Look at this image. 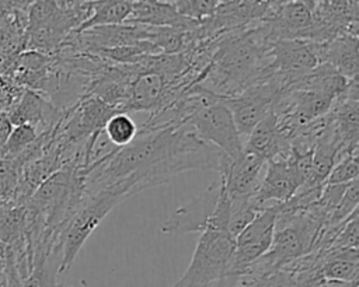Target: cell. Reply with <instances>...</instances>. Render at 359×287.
<instances>
[{
  "label": "cell",
  "mask_w": 359,
  "mask_h": 287,
  "mask_svg": "<svg viewBox=\"0 0 359 287\" xmlns=\"http://www.w3.org/2000/svg\"><path fill=\"white\" fill-rule=\"evenodd\" d=\"M168 87L170 83L161 74L150 70H136L123 112H156L161 106Z\"/></svg>",
  "instance_id": "cell-14"
},
{
  "label": "cell",
  "mask_w": 359,
  "mask_h": 287,
  "mask_svg": "<svg viewBox=\"0 0 359 287\" xmlns=\"http://www.w3.org/2000/svg\"><path fill=\"white\" fill-rule=\"evenodd\" d=\"M359 175V154L358 151L346 153L339 157L331 168L325 183H349L356 181Z\"/></svg>",
  "instance_id": "cell-24"
},
{
  "label": "cell",
  "mask_w": 359,
  "mask_h": 287,
  "mask_svg": "<svg viewBox=\"0 0 359 287\" xmlns=\"http://www.w3.org/2000/svg\"><path fill=\"white\" fill-rule=\"evenodd\" d=\"M123 200L125 196L112 188L84 195L81 203L62 228L56 241L55 253L60 258V274L70 269L79 251L104 217Z\"/></svg>",
  "instance_id": "cell-3"
},
{
  "label": "cell",
  "mask_w": 359,
  "mask_h": 287,
  "mask_svg": "<svg viewBox=\"0 0 359 287\" xmlns=\"http://www.w3.org/2000/svg\"><path fill=\"white\" fill-rule=\"evenodd\" d=\"M231 158L203 141L188 125L140 127L136 137L88 172L86 193L115 189L125 199L167 183L191 169L220 172Z\"/></svg>",
  "instance_id": "cell-1"
},
{
  "label": "cell",
  "mask_w": 359,
  "mask_h": 287,
  "mask_svg": "<svg viewBox=\"0 0 359 287\" xmlns=\"http://www.w3.org/2000/svg\"><path fill=\"white\" fill-rule=\"evenodd\" d=\"M265 158L243 148V151L231 160L229 168L219 174L224 189L230 197H251L255 195L264 169Z\"/></svg>",
  "instance_id": "cell-11"
},
{
  "label": "cell",
  "mask_w": 359,
  "mask_h": 287,
  "mask_svg": "<svg viewBox=\"0 0 359 287\" xmlns=\"http://www.w3.org/2000/svg\"><path fill=\"white\" fill-rule=\"evenodd\" d=\"M6 115L13 126L31 125L42 134L55 129L63 112L38 91L24 88L6 109Z\"/></svg>",
  "instance_id": "cell-10"
},
{
  "label": "cell",
  "mask_w": 359,
  "mask_h": 287,
  "mask_svg": "<svg viewBox=\"0 0 359 287\" xmlns=\"http://www.w3.org/2000/svg\"><path fill=\"white\" fill-rule=\"evenodd\" d=\"M268 70L285 84V90L309 76L318 64L313 42L303 39H282L266 50Z\"/></svg>",
  "instance_id": "cell-8"
},
{
  "label": "cell",
  "mask_w": 359,
  "mask_h": 287,
  "mask_svg": "<svg viewBox=\"0 0 359 287\" xmlns=\"http://www.w3.org/2000/svg\"><path fill=\"white\" fill-rule=\"evenodd\" d=\"M39 132L31 126V125H18L13 126V130L4 144V147L0 151L1 158L13 160L18 157L21 153H24L38 137Z\"/></svg>",
  "instance_id": "cell-22"
},
{
  "label": "cell",
  "mask_w": 359,
  "mask_h": 287,
  "mask_svg": "<svg viewBox=\"0 0 359 287\" xmlns=\"http://www.w3.org/2000/svg\"><path fill=\"white\" fill-rule=\"evenodd\" d=\"M358 242H359V223H358V210H356L346 220V223L339 228V231L334 237L327 251L358 249Z\"/></svg>",
  "instance_id": "cell-28"
},
{
  "label": "cell",
  "mask_w": 359,
  "mask_h": 287,
  "mask_svg": "<svg viewBox=\"0 0 359 287\" xmlns=\"http://www.w3.org/2000/svg\"><path fill=\"white\" fill-rule=\"evenodd\" d=\"M223 181L219 178L210 183L199 196L177 207L161 224V232L168 235H184L188 232H202L208 228L216 210Z\"/></svg>",
  "instance_id": "cell-9"
},
{
  "label": "cell",
  "mask_w": 359,
  "mask_h": 287,
  "mask_svg": "<svg viewBox=\"0 0 359 287\" xmlns=\"http://www.w3.org/2000/svg\"><path fill=\"white\" fill-rule=\"evenodd\" d=\"M177 13L192 21H205L210 18L219 4L217 0H181L172 1Z\"/></svg>",
  "instance_id": "cell-26"
},
{
  "label": "cell",
  "mask_w": 359,
  "mask_h": 287,
  "mask_svg": "<svg viewBox=\"0 0 359 287\" xmlns=\"http://www.w3.org/2000/svg\"><path fill=\"white\" fill-rule=\"evenodd\" d=\"M285 91L283 81L273 73L251 84L240 94L224 98V105L230 109L238 134L243 140L259 123V120L272 109L276 98Z\"/></svg>",
  "instance_id": "cell-6"
},
{
  "label": "cell",
  "mask_w": 359,
  "mask_h": 287,
  "mask_svg": "<svg viewBox=\"0 0 359 287\" xmlns=\"http://www.w3.org/2000/svg\"><path fill=\"white\" fill-rule=\"evenodd\" d=\"M137 129V125L129 113L116 112L105 123L104 133L115 147L122 148L136 137Z\"/></svg>",
  "instance_id": "cell-21"
},
{
  "label": "cell",
  "mask_w": 359,
  "mask_h": 287,
  "mask_svg": "<svg viewBox=\"0 0 359 287\" xmlns=\"http://www.w3.org/2000/svg\"><path fill=\"white\" fill-rule=\"evenodd\" d=\"M358 204H359V181L356 179L348 183L342 199L339 200L335 210L331 213L330 218L324 223V225L332 227V228L342 227L346 223V220L358 210Z\"/></svg>",
  "instance_id": "cell-23"
},
{
  "label": "cell",
  "mask_w": 359,
  "mask_h": 287,
  "mask_svg": "<svg viewBox=\"0 0 359 287\" xmlns=\"http://www.w3.org/2000/svg\"><path fill=\"white\" fill-rule=\"evenodd\" d=\"M280 207L282 203L265 204L255 218L234 238V252L227 273L243 277L247 269L266 253L272 244Z\"/></svg>",
  "instance_id": "cell-7"
},
{
  "label": "cell",
  "mask_w": 359,
  "mask_h": 287,
  "mask_svg": "<svg viewBox=\"0 0 359 287\" xmlns=\"http://www.w3.org/2000/svg\"><path fill=\"white\" fill-rule=\"evenodd\" d=\"M59 262L60 258L57 255L34 262L31 272L21 281V287H63Z\"/></svg>",
  "instance_id": "cell-19"
},
{
  "label": "cell",
  "mask_w": 359,
  "mask_h": 287,
  "mask_svg": "<svg viewBox=\"0 0 359 287\" xmlns=\"http://www.w3.org/2000/svg\"><path fill=\"white\" fill-rule=\"evenodd\" d=\"M230 197V196H229ZM264 206H259L254 196L251 197H230V216L227 231L236 238L262 210Z\"/></svg>",
  "instance_id": "cell-20"
},
{
  "label": "cell",
  "mask_w": 359,
  "mask_h": 287,
  "mask_svg": "<svg viewBox=\"0 0 359 287\" xmlns=\"http://www.w3.org/2000/svg\"><path fill=\"white\" fill-rule=\"evenodd\" d=\"M203 141L216 147L230 158H236L244 148L230 109L223 98L209 97L187 120Z\"/></svg>",
  "instance_id": "cell-5"
},
{
  "label": "cell",
  "mask_w": 359,
  "mask_h": 287,
  "mask_svg": "<svg viewBox=\"0 0 359 287\" xmlns=\"http://www.w3.org/2000/svg\"><path fill=\"white\" fill-rule=\"evenodd\" d=\"M11 130H13V125L7 118L6 112H0V151L4 147Z\"/></svg>",
  "instance_id": "cell-29"
},
{
  "label": "cell",
  "mask_w": 359,
  "mask_h": 287,
  "mask_svg": "<svg viewBox=\"0 0 359 287\" xmlns=\"http://www.w3.org/2000/svg\"><path fill=\"white\" fill-rule=\"evenodd\" d=\"M6 284V274H4V256H3V246L0 245V287Z\"/></svg>",
  "instance_id": "cell-31"
},
{
  "label": "cell",
  "mask_w": 359,
  "mask_h": 287,
  "mask_svg": "<svg viewBox=\"0 0 359 287\" xmlns=\"http://www.w3.org/2000/svg\"><path fill=\"white\" fill-rule=\"evenodd\" d=\"M234 252V238L223 230L206 228L201 232L191 262L172 287H210L229 272Z\"/></svg>",
  "instance_id": "cell-4"
},
{
  "label": "cell",
  "mask_w": 359,
  "mask_h": 287,
  "mask_svg": "<svg viewBox=\"0 0 359 287\" xmlns=\"http://www.w3.org/2000/svg\"><path fill=\"white\" fill-rule=\"evenodd\" d=\"M59 10L57 1H31L27 8V28L25 34L32 32L45 22H48Z\"/></svg>",
  "instance_id": "cell-27"
},
{
  "label": "cell",
  "mask_w": 359,
  "mask_h": 287,
  "mask_svg": "<svg viewBox=\"0 0 359 287\" xmlns=\"http://www.w3.org/2000/svg\"><path fill=\"white\" fill-rule=\"evenodd\" d=\"M299 186L300 182L287 157L269 160L265 162V169L254 199L259 206L285 203L293 196Z\"/></svg>",
  "instance_id": "cell-12"
},
{
  "label": "cell",
  "mask_w": 359,
  "mask_h": 287,
  "mask_svg": "<svg viewBox=\"0 0 359 287\" xmlns=\"http://www.w3.org/2000/svg\"><path fill=\"white\" fill-rule=\"evenodd\" d=\"M324 223L325 218L311 206L303 210H286L282 204L269 249L247 269L244 276L269 274L310 253Z\"/></svg>",
  "instance_id": "cell-2"
},
{
  "label": "cell",
  "mask_w": 359,
  "mask_h": 287,
  "mask_svg": "<svg viewBox=\"0 0 359 287\" xmlns=\"http://www.w3.org/2000/svg\"><path fill=\"white\" fill-rule=\"evenodd\" d=\"M317 253L320 255L321 273L324 281H358V249L325 251Z\"/></svg>",
  "instance_id": "cell-17"
},
{
  "label": "cell",
  "mask_w": 359,
  "mask_h": 287,
  "mask_svg": "<svg viewBox=\"0 0 359 287\" xmlns=\"http://www.w3.org/2000/svg\"><path fill=\"white\" fill-rule=\"evenodd\" d=\"M237 287H299L294 274L279 269L264 276H243Z\"/></svg>",
  "instance_id": "cell-25"
},
{
  "label": "cell",
  "mask_w": 359,
  "mask_h": 287,
  "mask_svg": "<svg viewBox=\"0 0 359 287\" xmlns=\"http://www.w3.org/2000/svg\"><path fill=\"white\" fill-rule=\"evenodd\" d=\"M202 22V21H201ZM181 17L172 1H132V11L123 24H142L150 27H180L195 29L201 24Z\"/></svg>",
  "instance_id": "cell-16"
},
{
  "label": "cell",
  "mask_w": 359,
  "mask_h": 287,
  "mask_svg": "<svg viewBox=\"0 0 359 287\" xmlns=\"http://www.w3.org/2000/svg\"><path fill=\"white\" fill-rule=\"evenodd\" d=\"M240 280H241L240 276L227 273L226 276H223L219 281H216V283L212 284L210 287H237V284L240 283Z\"/></svg>",
  "instance_id": "cell-30"
},
{
  "label": "cell",
  "mask_w": 359,
  "mask_h": 287,
  "mask_svg": "<svg viewBox=\"0 0 359 287\" xmlns=\"http://www.w3.org/2000/svg\"><path fill=\"white\" fill-rule=\"evenodd\" d=\"M313 45L318 63H328L348 80L358 78V36L342 34L328 42H313Z\"/></svg>",
  "instance_id": "cell-15"
},
{
  "label": "cell",
  "mask_w": 359,
  "mask_h": 287,
  "mask_svg": "<svg viewBox=\"0 0 359 287\" xmlns=\"http://www.w3.org/2000/svg\"><path fill=\"white\" fill-rule=\"evenodd\" d=\"M132 11V1L115 0V1H93L90 17L74 31L81 32L95 27L121 25L126 21Z\"/></svg>",
  "instance_id": "cell-18"
},
{
  "label": "cell",
  "mask_w": 359,
  "mask_h": 287,
  "mask_svg": "<svg viewBox=\"0 0 359 287\" xmlns=\"http://www.w3.org/2000/svg\"><path fill=\"white\" fill-rule=\"evenodd\" d=\"M292 139L280 130L276 115L269 111L244 140V148L252 151L265 161L285 158L290 153Z\"/></svg>",
  "instance_id": "cell-13"
}]
</instances>
